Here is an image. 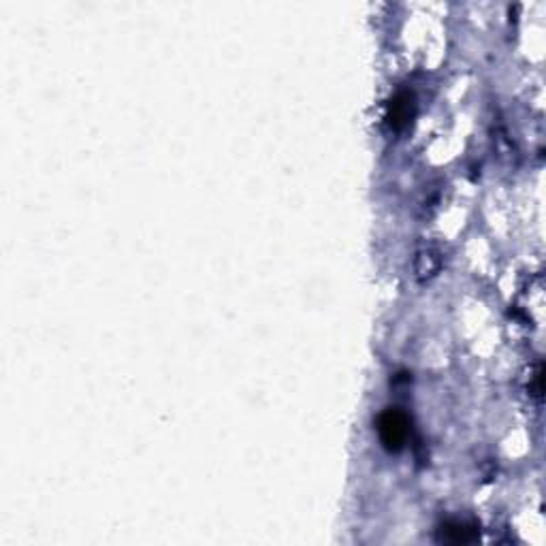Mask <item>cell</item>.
I'll return each mask as SVG.
<instances>
[{"label":"cell","instance_id":"6da1fadb","mask_svg":"<svg viewBox=\"0 0 546 546\" xmlns=\"http://www.w3.org/2000/svg\"><path fill=\"white\" fill-rule=\"evenodd\" d=\"M410 434L408 416L399 410H387L378 419V436L389 451H401Z\"/></svg>","mask_w":546,"mask_h":546},{"label":"cell","instance_id":"3957f363","mask_svg":"<svg viewBox=\"0 0 546 546\" xmlns=\"http://www.w3.org/2000/svg\"><path fill=\"white\" fill-rule=\"evenodd\" d=\"M408 117H410V103H408V96H406V98H397V100L391 105V124L399 128Z\"/></svg>","mask_w":546,"mask_h":546},{"label":"cell","instance_id":"7a4b0ae2","mask_svg":"<svg viewBox=\"0 0 546 546\" xmlns=\"http://www.w3.org/2000/svg\"><path fill=\"white\" fill-rule=\"evenodd\" d=\"M478 538V530L470 527L466 523H446L442 527V540L444 542H455V545H466Z\"/></svg>","mask_w":546,"mask_h":546}]
</instances>
